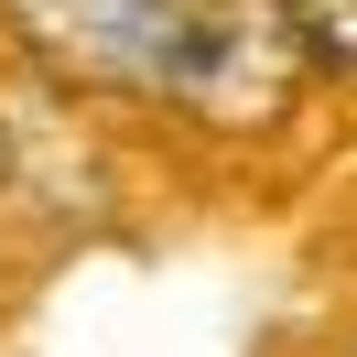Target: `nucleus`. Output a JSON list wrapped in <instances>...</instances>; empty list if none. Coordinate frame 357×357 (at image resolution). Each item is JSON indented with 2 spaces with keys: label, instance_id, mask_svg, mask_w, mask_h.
<instances>
[{
  "label": "nucleus",
  "instance_id": "nucleus-1",
  "mask_svg": "<svg viewBox=\"0 0 357 357\" xmlns=\"http://www.w3.org/2000/svg\"><path fill=\"white\" fill-rule=\"evenodd\" d=\"M33 54H54L66 76H98V87H174L195 76L206 22L217 0H11Z\"/></svg>",
  "mask_w": 357,
  "mask_h": 357
},
{
  "label": "nucleus",
  "instance_id": "nucleus-2",
  "mask_svg": "<svg viewBox=\"0 0 357 357\" xmlns=\"http://www.w3.org/2000/svg\"><path fill=\"white\" fill-rule=\"evenodd\" d=\"M282 33L303 66H335V76L357 66V0H282Z\"/></svg>",
  "mask_w": 357,
  "mask_h": 357
}]
</instances>
